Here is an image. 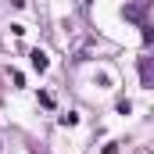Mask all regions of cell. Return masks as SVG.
<instances>
[{
    "label": "cell",
    "mask_w": 154,
    "mask_h": 154,
    "mask_svg": "<svg viewBox=\"0 0 154 154\" xmlns=\"http://www.w3.org/2000/svg\"><path fill=\"white\" fill-rule=\"evenodd\" d=\"M32 68H39V72L47 68V54L43 50H32Z\"/></svg>",
    "instance_id": "6da1fadb"
}]
</instances>
